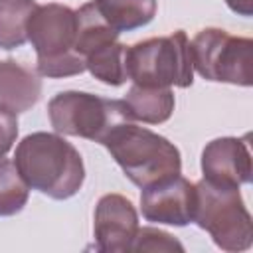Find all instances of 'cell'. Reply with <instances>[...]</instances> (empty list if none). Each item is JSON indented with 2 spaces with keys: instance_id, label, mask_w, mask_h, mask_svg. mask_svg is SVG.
<instances>
[{
  "instance_id": "obj_10",
  "label": "cell",
  "mask_w": 253,
  "mask_h": 253,
  "mask_svg": "<svg viewBox=\"0 0 253 253\" xmlns=\"http://www.w3.org/2000/svg\"><path fill=\"white\" fill-rule=\"evenodd\" d=\"M95 239L101 251H128L138 229L132 204L119 194H107L95 208Z\"/></svg>"
},
{
  "instance_id": "obj_20",
  "label": "cell",
  "mask_w": 253,
  "mask_h": 253,
  "mask_svg": "<svg viewBox=\"0 0 253 253\" xmlns=\"http://www.w3.org/2000/svg\"><path fill=\"white\" fill-rule=\"evenodd\" d=\"M16 134H18V119H16V113L12 111H6L0 107V156H4L14 140H16Z\"/></svg>"
},
{
  "instance_id": "obj_9",
  "label": "cell",
  "mask_w": 253,
  "mask_h": 253,
  "mask_svg": "<svg viewBox=\"0 0 253 253\" xmlns=\"http://www.w3.org/2000/svg\"><path fill=\"white\" fill-rule=\"evenodd\" d=\"M204 180L219 186L239 188L251 180V154L247 140L215 138L202 152Z\"/></svg>"
},
{
  "instance_id": "obj_12",
  "label": "cell",
  "mask_w": 253,
  "mask_h": 253,
  "mask_svg": "<svg viewBox=\"0 0 253 253\" xmlns=\"http://www.w3.org/2000/svg\"><path fill=\"white\" fill-rule=\"evenodd\" d=\"M130 119L158 125L170 119L174 111V93L170 89H152L132 85L123 99Z\"/></svg>"
},
{
  "instance_id": "obj_5",
  "label": "cell",
  "mask_w": 253,
  "mask_h": 253,
  "mask_svg": "<svg viewBox=\"0 0 253 253\" xmlns=\"http://www.w3.org/2000/svg\"><path fill=\"white\" fill-rule=\"evenodd\" d=\"M49 121L57 132L103 142L107 134L130 123L125 101L103 99L91 93L65 91L55 95L47 107Z\"/></svg>"
},
{
  "instance_id": "obj_15",
  "label": "cell",
  "mask_w": 253,
  "mask_h": 253,
  "mask_svg": "<svg viewBox=\"0 0 253 253\" xmlns=\"http://www.w3.org/2000/svg\"><path fill=\"white\" fill-rule=\"evenodd\" d=\"M36 6L34 0H0V47L14 49L28 40L26 28Z\"/></svg>"
},
{
  "instance_id": "obj_17",
  "label": "cell",
  "mask_w": 253,
  "mask_h": 253,
  "mask_svg": "<svg viewBox=\"0 0 253 253\" xmlns=\"http://www.w3.org/2000/svg\"><path fill=\"white\" fill-rule=\"evenodd\" d=\"M30 186L12 160L0 156V215L18 213L28 202Z\"/></svg>"
},
{
  "instance_id": "obj_13",
  "label": "cell",
  "mask_w": 253,
  "mask_h": 253,
  "mask_svg": "<svg viewBox=\"0 0 253 253\" xmlns=\"http://www.w3.org/2000/svg\"><path fill=\"white\" fill-rule=\"evenodd\" d=\"M93 4L119 34L146 26L156 14V0H93Z\"/></svg>"
},
{
  "instance_id": "obj_19",
  "label": "cell",
  "mask_w": 253,
  "mask_h": 253,
  "mask_svg": "<svg viewBox=\"0 0 253 253\" xmlns=\"http://www.w3.org/2000/svg\"><path fill=\"white\" fill-rule=\"evenodd\" d=\"M128 251H184V247L178 239H174L166 231L154 227H142L136 229Z\"/></svg>"
},
{
  "instance_id": "obj_14",
  "label": "cell",
  "mask_w": 253,
  "mask_h": 253,
  "mask_svg": "<svg viewBox=\"0 0 253 253\" xmlns=\"http://www.w3.org/2000/svg\"><path fill=\"white\" fill-rule=\"evenodd\" d=\"M75 16H77V32H75V45L73 47L79 55H83V59L91 51H95L107 43L117 42L119 32L113 30L105 22V18L99 14V10L95 8L93 2L81 6L75 12Z\"/></svg>"
},
{
  "instance_id": "obj_18",
  "label": "cell",
  "mask_w": 253,
  "mask_h": 253,
  "mask_svg": "<svg viewBox=\"0 0 253 253\" xmlns=\"http://www.w3.org/2000/svg\"><path fill=\"white\" fill-rule=\"evenodd\" d=\"M85 67L83 55H79L75 49L61 53V55H49V57H38V71L45 77H67L77 75Z\"/></svg>"
},
{
  "instance_id": "obj_16",
  "label": "cell",
  "mask_w": 253,
  "mask_h": 253,
  "mask_svg": "<svg viewBox=\"0 0 253 253\" xmlns=\"http://www.w3.org/2000/svg\"><path fill=\"white\" fill-rule=\"evenodd\" d=\"M85 67L107 85H121L126 79L125 45L119 42L107 43L85 57Z\"/></svg>"
},
{
  "instance_id": "obj_1",
  "label": "cell",
  "mask_w": 253,
  "mask_h": 253,
  "mask_svg": "<svg viewBox=\"0 0 253 253\" xmlns=\"http://www.w3.org/2000/svg\"><path fill=\"white\" fill-rule=\"evenodd\" d=\"M14 164L30 188L53 200L71 198L85 180L81 154L65 138L49 132L28 134L16 148Z\"/></svg>"
},
{
  "instance_id": "obj_11",
  "label": "cell",
  "mask_w": 253,
  "mask_h": 253,
  "mask_svg": "<svg viewBox=\"0 0 253 253\" xmlns=\"http://www.w3.org/2000/svg\"><path fill=\"white\" fill-rule=\"evenodd\" d=\"M42 95L40 77L14 59L0 61V107L12 113L32 109Z\"/></svg>"
},
{
  "instance_id": "obj_6",
  "label": "cell",
  "mask_w": 253,
  "mask_h": 253,
  "mask_svg": "<svg viewBox=\"0 0 253 253\" xmlns=\"http://www.w3.org/2000/svg\"><path fill=\"white\" fill-rule=\"evenodd\" d=\"M253 42L249 38H235L219 28H206L190 42V55L194 69L210 79L235 85H251Z\"/></svg>"
},
{
  "instance_id": "obj_8",
  "label": "cell",
  "mask_w": 253,
  "mask_h": 253,
  "mask_svg": "<svg viewBox=\"0 0 253 253\" xmlns=\"http://www.w3.org/2000/svg\"><path fill=\"white\" fill-rule=\"evenodd\" d=\"M77 16L71 8L61 4L36 6L28 20V40L38 51V57L61 55L75 49Z\"/></svg>"
},
{
  "instance_id": "obj_21",
  "label": "cell",
  "mask_w": 253,
  "mask_h": 253,
  "mask_svg": "<svg viewBox=\"0 0 253 253\" xmlns=\"http://www.w3.org/2000/svg\"><path fill=\"white\" fill-rule=\"evenodd\" d=\"M225 2H227V6H229L233 12H237V14H241V16H251L253 0H225Z\"/></svg>"
},
{
  "instance_id": "obj_2",
  "label": "cell",
  "mask_w": 253,
  "mask_h": 253,
  "mask_svg": "<svg viewBox=\"0 0 253 253\" xmlns=\"http://www.w3.org/2000/svg\"><path fill=\"white\" fill-rule=\"evenodd\" d=\"M123 168L126 178L140 188L180 174V152L164 136L125 123L113 128L101 142Z\"/></svg>"
},
{
  "instance_id": "obj_7",
  "label": "cell",
  "mask_w": 253,
  "mask_h": 253,
  "mask_svg": "<svg viewBox=\"0 0 253 253\" xmlns=\"http://www.w3.org/2000/svg\"><path fill=\"white\" fill-rule=\"evenodd\" d=\"M196 186L180 174L142 188L140 210L148 221L186 225L194 219Z\"/></svg>"
},
{
  "instance_id": "obj_4",
  "label": "cell",
  "mask_w": 253,
  "mask_h": 253,
  "mask_svg": "<svg viewBox=\"0 0 253 253\" xmlns=\"http://www.w3.org/2000/svg\"><path fill=\"white\" fill-rule=\"evenodd\" d=\"M196 186L194 219L206 229L217 247L225 251H245L253 241L251 215L241 200L239 188L219 186L202 180Z\"/></svg>"
},
{
  "instance_id": "obj_3",
  "label": "cell",
  "mask_w": 253,
  "mask_h": 253,
  "mask_svg": "<svg viewBox=\"0 0 253 253\" xmlns=\"http://www.w3.org/2000/svg\"><path fill=\"white\" fill-rule=\"evenodd\" d=\"M125 69L126 77L138 87H190L194 81V65L188 36L178 30L170 36L150 38L125 47Z\"/></svg>"
}]
</instances>
